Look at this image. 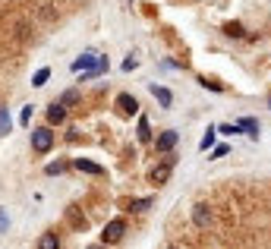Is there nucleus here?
Returning <instances> with one entry per match:
<instances>
[{"label": "nucleus", "mask_w": 271, "mask_h": 249, "mask_svg": "<svg viewBox=\"0 0 271 249\" xmlns=\"http://www.w3.org/2000/svg\"><path fill=\"white\" fill-rule=\"evenodd\" d=\"M54 145V136H51V129H35L32 133V148L38 151V155H44V151H51Z\"/></svg>", "instance_id": "f257e3e1"}, {"label": "nucleus", "mask_w": 271, "mask_h": 249, "mask_svg": "<svg viewBox=\"0 0 271 249\" xmlns=\"http://www.w3.org/2000/svg\"><path fill=\"white\" fill-rule=\"evenodd\" d=\"M123 233H126V224L117 218V221H111L108 227H104V233H101V240L104 243H120L123 240Z\"/></svg>", "instance_id": "f03ea898"}, {"label": "nucleus", "mask_w": 271, "mask_h": 249, "mask_svg": "<svg viewBox=\"0 0 271 249\" xmlns=\"http://www.w3.org/2000/svg\"><path fill=\"white\" fill-rule=\"evenodd\" d=\"M170 171H173V161H161L158 168L148 174V180L155 183V186H164V183H167V177H170Z\"/></svg>", "instance_id": "7ed1b4c3"}, {"label": "nucleus", "mask_w": 271, "mask_h": 249, "mask_svg": "<svg viewBox=\"0 0 271 249\" xmlns=\"http://www.w3.org/2000/svg\"><path fill=\"white\" fill-rule=\"evenodd\" d=\"M117 111L133 117V114H139V101L133 98V95H120V98H117Z\"/></svg>", "instance_id": "20e7f679"}, {"label": "nucleus", "mask_w": 271, "mask_h": 249, "mask_svg": "<svg viewBox=\"0 0 271 249\" xmlns=\"http://www.w3.org/2000/svg\"><path fill=\"white\" fill-rule=\"evenodd\" d=\"M193 224H196V227H208V224H211V208L208 205H196L193 208Z\"/></svg>", "instance_id": "39448f33"}, {"label": "nucleus", "mask_w": 271, "mask_h": 249, "mask_svg": "<svg viewBox=\"0 0 271 249\" xmlns=\"http://www.w3.org/2000/svg\"><path fill=\"white\" fill-rule=\"evenodd\" d=\"M63 117H66V104H63V101H60V104H51V108H48V123H51V126H60Z\"/></svg>", "instance_id": "423d86ee"}, {"label": "nucleus", "mask_w": 271, "mask_h": 249, "mask_svg": "<svg viewBox=\"0 0 271 249\" xmlns=\"http://www.w3.org/2000/svg\"><path fill=\"white\" fill-rule=\"evenodd\" d=\"M73 168H79V171H85V174H92V177H101V174H104V168H101V164H95V161H85V158H79V161H73Z\"/></svg>", "instance_id": "0eeeda50"}, {"label": "nucleus", "mask_w": 271, "mask_h": 249, "mask_svg": "<svg viewBox=\"0 0 271 249\" xmlns=\"http://www.w3.org/2000/svg\"><path fill=\"white\" fill-rule=\"evenodd\" d=\"M151 95H155V98H158V104H161L164 111H167L170 104H173V95H170L167 89H161V86H151Z\"/></svg>", "instance_id": "6e6552de"}, {"label": "nucleus", "mask_w": 271, "mask_h": 249, "mask_svg": "<svg viewBox=\"0 0 271 249\" xmlns=\"http://www.w3.org/2000/svg\"><path fill=\"white\" fill-rule=\"evenodd\" d=\"M176 139H180V136H176L173 129H167V133H161V139H158V151H170V148L176 145Z\"/></svg>", "instance_id": "1a4fd4ad"}, {"label": "nucleus", "mask_w": 271, "mask_h": 249, "mask_svg": "<svg viewBox=\"0 0 271 249\" xmlns=\"http://www.w3.org/2000/svg\"><path fill=\"white\" fill-rule=\"evenodd\" d=\"M95 63H98V57H95V54H82L79 60H73V69H76V73H79V69H85V73H88V69L95 66Z\"/></svg>", "instance_id": "9d476101"}, {"label": "nucleus", "mask_w": 271, "mask_h": 249, "mask_svg": "<svg viewBox=\"0 0 271 249\" xmlns=\"http://www.w3.org/2000/svg\"><path fill=\"white\" fill-rule=\"evenodd\" d=\"M240 126H243V133H249L252 139L258 136V120H252V117H243V120H240Z\"/></svg>", "instance_id": "9b49d317"}, {"label": "nucleus", "mask_w": 271, "mask_h": 249, "mask_svg": "<svg viewBox=\"0 0 271 249\" xmlns=\"http://www.w3.org/2000/svg\"><path fill=\"white\" fill-rule=\"evenodd\" d=\"M224 32H227L230 38H246V29L240 26V22H227V26H224Z\"/></svg>", "instance_id": "f8f14e48"}, {"label": "nucleus", "mask_w": 271, "mask_h": 249, "mask_svg": "<svg viewBox=\"0 0 271 249\" xmlns=\"http://www.w3.org/2000/svg\"><path fill=\"white\" fill-rule=\"evenodd\" d=\"M48 79H51V69L44 66V69H38V73H35V79H32V86H38V89H41V86H44V82H48Z\"/></svg>", "instance_id": "ddd939ff"}, {"label": "nucleus", "mask_w": 271, "mask_h": 249, "mask_svg": "<svg viewBox=\"0 0 271 249\" xmlns=\"http://www.w3.org/2000/svg\"><path fill=\"white\" fill-rule=\"evenodd\" d=\"M139 139H142V142L151 139V129H148V120H145V117H139Z\"/></svg>", "instance_id": "4468645a"}, {"label": "nucleus", "mask_w": 271, "mask_h": 249, "mask_svg": "<svg viewBox=\"0 0 271 249\" xmlns=\"http://www.w3.org/2000/svg\"><path fill=\"white\" fill-rule=\"evenodd\" d=\"M151 208V199H136V202H129V211H145Z\"/></svg>", "instance_id": "2eb2a0df"}, {"label": "nucleus", "mask_w": 271, "mask_h": 249, "mask_svg": "<svg viewBox=\"0 0 271 249\" xmlns=\"http://www.w3.org/2000/svg\"><path fill=\"white\" fill-rule=\"evenodd\" d=\"M218 129H221L224 136H237V133H243V126H240V123H237V126H233V123H224V126H218Z\"/></svg>", "instance_id": "dca6fc26"}, {"label": "nucleus", "mask_w": 271, "mask_h": 249, "mask_svg": "<svg viewBox=\"0 0 271 249\" xmlns=\"http://www.w3.org/2000/svg\"><path fill=\"white\" fill-rule=\"evenodd\" d=\"M211 145H215V129H208V133H205V139L199 142V148H202V151H205V148H211Z\"/></svg>", "instance_id": "f3484780"}, {"label": "nucleus", "mask_w": 271, "mask_h": 249, "mask_svg": "<svg viewBox=\"0 0 271 249\" xmlns=\"http://www.w3.org/2000/svg\"><path fill=\"white\" fill-rule=\"evenodd\" d=\"M0 133H4V136L10 133V114H7L4 108H0Z\"/></svg>", "instance_id": "a211bd4d"}, {"label": "nucleus", "mask_w": 271, "mask_h": 249, "mask_svg": "<svg viewBox=\"0 0 271 249\" xmlns=\"http://www.w3.org/2000/svg\"><path fill=\"white\" fill-rule=\"evenodd\" d=\"M38 246H41V249H51V246H60V240H57V236H51V233H48V236H44V240H41Z\"/></svg>", "instance_id": "6ab92c4d"}, {"label": "nucleus", "mask_w": 271, "mask_h": 249, "mask_svg": "<svg viewBox=\"0 0 271 249\" xmlns=\"http://www.w3.org/2000/svg\"><path fill=\"white\" fill-rule=\"evenodd\" d=\"M199 82H202V86H205V89H211V92H224V86H218V82H211V79H205V76H202V79H199Z\"/></svg>", "instance_id": "aec40b11"}, {"label": "nucleus", "mask_w": 271, "mask_h": 249, "mask_svg": "<svg viewBox=\"0 0 271 249\" xmlns=\"http://www.w3.org/2000/svg\"><path fill=\"white\" fill-rule=\"evenodd\" d=\"M79 101V92H66L63 95V104H66V108H69V104H76Z\"/></svg>", "instance_id": "412c9836"}, {"label": "nucleus", "mask_w": 271, "mask_h": 249, "mask_svg": "<svg viewBox=\"0 0 271 249\" xmlns=\"http://www.w3.org/2000/svg\"><path fill=\"white\" fill-rule=\"evenodd\" d=\"M224 155H230V148H227V145H218V148H215V155H211V158H224Z\"/></svg>", "instance_id": "4be33fe9"}, {"label": "nucleus", "mask_w": 271, "mask_h": 249, "mask_svg": "<svg viewBox=\"0 0 271 249\" xmlns=\"http://www.w3.org/2000/svg\"><path fill=\"white\" fill-rule=\"evenodd\" d=\"M0 230H7V215H0Z\"/></svg>", "instance_id": "5701e85b"}, {"label": "nucleus", "mask_w": 271, "mask_h": 249, "mask_svg": "<svg viewBox=\"0 0 271 249\" xmlns=\"http://www.w3.org/2000/svg\"><path fill=\"white\" fill-rule=\"evenodd\" d=\"M268 104H271V98H268Z\"/></svg>", "instance_id": "b1692460"}]
</instances>
